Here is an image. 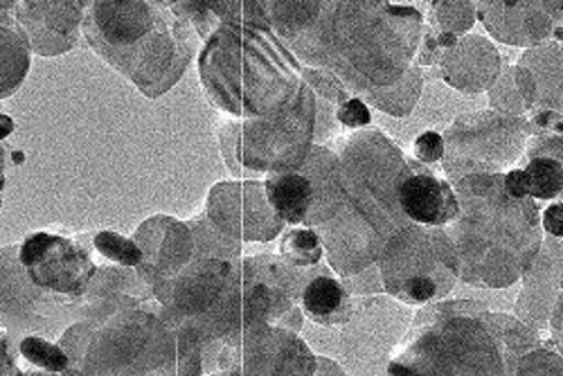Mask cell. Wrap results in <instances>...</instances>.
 Masks as SVG:
<instances>
[{"instance_id":"6da1fadb","label":"cell","mask_w":563,"mask_h":376,"mask_svg":"<svg viewBox=\"0 0 563 376\" xmlns=\"http://www.w3.org/2000/svg\"><path fill=\"white\" fill-rule=\"evenodd\" d=\"M302 66L332 73L352 96L397 84L417 59L424 16L395 0H262Z\"/></svg>"},{"instance_id":"7a4b0ae2","label":"cell","mask_w":563,"mask_h":376,"mask_svg":"<svg viewBox=\"0 0 563 376\" xmlns=\"http://www.w3.org/2000/svg\"><path fill=\"white\" fill-rule=\"evenodd\" d=\"M332 150L341 161V201L318 234L332 270L350 277L377 264L395 234L410 221L399 203V183L410 163L377 129L336 137Z\"/></svg>"},{"instance_id":"3957f363","label":"cell","mask_w":563,"mask_h":376,"mask_svg":"<svg viewBox=\"0 0 563 376\" xmlns=\"http://www.w3.org/2000/svg\"><path fill=\"white\" fill-rule=\"evenodd\" d=\"M453 187L460 212L444 228L457 251L460 279L483 289L516 285L545 240L537 199L514 195L505 174H468Z\"/></svg>"},{"instance_id":"277c9868","label":"cell","mask_w":563,"mask_h":376,"mask_svg":"<svg viewBox=\"0 0 563 376\" xmlns=\"http://www.w3.org/2000/svg\"><path fill=\"white\" fill-rule=\"evenodd\" d=\"M81 36L150 100L176 86L203 45L167 0H90Z\"/></svg>"},{"instance_id":"5b68a950","label":"cell","mask_w":563,"mask_h":376,"mask_svg":"<svg viewBox=\"0 0 563 376\" xmlns=\"http://www.w3.org/2000/svg\"><path fill=\"white\" fill-rule=\"evenodd\" d=\"M199 79L210 102L230 118H262L287 107L302 86L300 59L268 19L223 23L199 53Z\"/></svg>"},{"instance_id":"8992f818","label":"cell","mask_w":563,"mask_h":376,"mask_svg":"<svg viewBox=\"0 0 563 376\" xmlns=\"http://www.w3.org/2000/svg\"><path fill=\"white\" fill-rule=\"evenodd\" d=\"M154 296L178 336V361H195L208 374H240L244 343L240 259L195 257L154 289Z\"/></svg>"},{"instance_id":"52a82bcc","label":"cell","mask_w":563,"mask_h":376,"mask_svg":"<svg viewBox=\"0 0 563 376\" xmlns=\"http://www.w3.org/2000/svg\"><path fill=\"white\" fill-rule=\"evenodd\" d=\"M388 374H509L498 311L476 300L421 307L393 352Z\"/></svg>"},{"instance_id":"ba28073f","label":"cell","mask_w":563,"mask_h":376,"mask_svg":"<svg viewBox=\"0 0 563 376\" xmlns=\"http://www.w3.org/2000/svg\"><path fill=\"white\" fill-rule=\"evenodd\" d=\"M150 300L124 307L100 324H88L86 345L73 374H178V336L163 305Z\"/></svg>"},{"instance_id":"9c48e42d","label":"cell","mask_w":563,"mask_h":376,"mask_svg":"<svg viewBox=\"0 0 563 376\" xmlns=\"http://www.w3.org/2000/svg\"><path fill=\"white\" fill-rule=\"evenodd\" d=\"M318 96L305 84L287 104L262 118H230L219 124L221 156L228 167L242 176H268L273 172L298 169L316 145Z\"/></svg>"},{"instance_id":"30bf717a","label":"cell","mask_w":563,"mask_h":376,"mask_svg":"<svg viewBox=\"0 0 563 376\" xmlns=\"http://www.w3.org/2000/svg\"><path fill=\"white\" fill-rule=\"evenodd\" d=\"M388 296L408 307L444 300L460 279V259L444 225L408 221L377 262Z\"/></svg>"},{"instance_id":"8fae6325","label":"cell","mask_w":563,"mask_h":376,"mask_svg":"<svg viewBox=\"0 0 563 376\" xmlns=\"http://www.w3.org/2000/svg\"><path fill=\"white\" fill-rule=\"evenodd\" d=\"M530 120L503 111L466 113L444 131L442 167L451 183L468 174H505L526 158Z\"/></svg>"},{"instance_id":"7c38bea8","label":"cell","mask_w":563,"mask_h":376,"mask_svg":"<svg viewBox=\"0 0 563 376\" xmlns=\"http://www.w3.org/2000/svg\"><path fill=\"white\" fill-rule=\"evenodd\" d=\"M16 251L34 287L84 307L92 281L100 273L98 262L90 255L92 248L86 246L84 240L41 230L25 237Z\"/></svg>"},{"instance_id":"4fadbf2b","label":"cell","mask_w":563,"mask_h":376,"mask_svg":"<svg viewBox=\"0 0 563 376\" xmlns=\"http://www.w3.org/2000/svg\"><path fill=\"white\" fill-rule=\"evenodd\" d=\"M309 270L311 266H294L279 253L244 257V332L266 324L289 327L298 332L305 313L300 294Z\"/></svg>"},{"instance_id":"5bb4252c","label":"cell","mask_w":563,"mask_h":376,"mask_svg":"<svg viewBox=\"0 0 563 376\" xmlns=\"http://www.w3.org/2000/svg\"><path fill=\"white\" fill-rule=\"evenodd\" d=\"M84 307L57 296H51L32 285L25 275L16 246L3 248V327L8 332L25 334H59L79 320Z\"/></svg>"},{"instance_id":"9a60e30c","label":"cell","mask_w":563,"mask_h":376,"mask_svg":"<svg viewBox=\"0 0 563 376\" xmlns=\"http://www.w3.org/2000/svg\"><path fill=\"white\" fill-rule=\"evenodd\" d=\"M483 27L500 43L532 48L563 41V0H474Z\"/></svg>"},{"instance_id":"2e32d148","label":"cell","mask_w":563,"mask_h":376,"mask_svg":"<svg viewBox=\"0 0 563 376\" xmlns=\"http://www.w3.org/2000/svg\"><path fill=\"white\" fill-rule=\"evenodd\" d=\"M90 0H21L14 16L25 27L34 55L59 57L79 43Z\"/></svg>"},{"instance_id":"e0dca14e","label":"cell","mask_w":563,"mask_h":376,"mask_svg":"<svg viewBox=\"0 0 563 376\" xmlns=\"http://www.w3.org/2000/svg\"><path fill=\"white\" fill-rule=\"evenodd\" d=\"M316 363L289 327L266 324L244 332L240 374H313Z\"/></svg>"},{"instance_id":"ac0fdd59","label":"cell","mask_w":563,"mask_h":376,"mask_svg":"<svg viewBox=\"0 0 563 376\" xmlns=\"http://www.w3.org/2000/svg\"><path fill=\"white\" fill-rule=\"evenodd\" d=\"M442 79L464 96H481L500 75V53L496 45L478 34L457 36L438 59Z\"/></svg>"},{"instance_id":"d6986e66","label":"cell","mask_w":563,"mask_h":376,"mask_svg":"<svg viewBox=\"0 0 563 376\" xmlns=\"http://www.w3.org/2000/svg\"><path fill=\"white\" fill-rule=\"evenodd\" d=\"M410 169L399 183L404 214L421 225H446L460 212V201L451 180L440 178L427 163L408 158Z\"/></svg>"},{"instance_id":"ffe728a7","label":"cell","mask_w":563,"mask_h":376,"mask_svg":"<svg viewBox=\"0 0 563 376\" xmlns=\"http://www.w3.org/2000/svg\"><path fill=\"white\" fill-rule=\"evenodd\" d=\"M563 291V240L548 237L523 275V291L516 300V316L534 329H548L552 307Z\"/></svg>"},{"instance_id":"44dd1931","label":"cell","mask_w":563,"mask_h":376,"mask_svg":"<svg viewBox=\"0 0 563 376\" xmlns=\"http://www.w3.org/2000/svg\"><path fill=\"white\" fill-rule=\"evenodd\" d=\"M514 70L530 111H563V41L526 48Z\"/></svg>"},{"instance_id":"7402d4cb","label":"cell","mask_w":563,"mask_h":376,"mask_svg":"<svg viewBox=\"0 0 563 376\" xmlns=\"http://www.w3.org/2000/svg\"><path fill=\"white\" fill-rule=\"evenodd\" d=\"M300 307L309 320H313L320 327H339L347 324L354 316V300L352 291L341 281L339 277L332 275L330 268L324 266H311L302 294H300Z\"/></svg>"},{"instance_id":"603a6c76","label":"cell","mask_w":563,"mask_h":376,"mask_svg":"<svg viewBox=\"0 0 563 376\" xmlns=\"http://www.w3.org/2000/svg\"><path fill=\"white\" fill-rule=\"evenodd\" d=\"M167 5L197 30L203 43L223 23L240 19H268L262 0H167Z\"/></svg>"},{"instance_id":"cb8c5ba5","label":"cell","mask_w":563,"mask_h":376,"mask_svg":"<svg viewBox=\"0 0 563 376\" xmlns=\"http://www.w3.org/2000/svg\"><path fill=\"white\" fill-rule=\"evenodd\" d=\"M264 195L277 219L291 225H302L311 212L313 185L300 169L273 172L266 176Z\"/></svg>"},{"instance_id":"d4e9b609","label":"cell","mask_w":563,"mask_h":376,"mask_svg":"<svg viewBox=\"0 0 563 376\" xmlns=\"http://www.w3.org/2000/svg\"><path fill=\"white\" fill-rule=\"evenodd\" d=\"M32 41L14 14H3V75H0V96L12 98L30 73Z\"/></svg>"},{"instance_id":"484cf974","label":"cell","mask_w":563,"mask_h":376,"mask_svg":"<svg viewBox=\"0 0 563 376\" xmlns=\"http://www.w3.org/2000/svg\"><path fill=\"white\" fill-rule=\"evenodd\" d=\"M421 88H424V75H421V66L412 64L408 73L393 86L377 90V92H367V96H361L369 107L379 109L393 118H406L412 113Z\"/></svg>"},{"instance_id":"4316f807","label":"cell","mask_w":563,"mask_h":376,"mask_svg":"<svg viewBox=\"0 0 563 376\" xmlns=\"http://www.w3.org/2000/svg\"><path fill=\"white\" fill-rule=\"evenodd\" d=\"M19 354L25 363L32 365L27 374H73V361L68 352L62 345H55L53 341L43 339L38 334H25L19 341Z\"/></svg>"},{"instance_id":"83f0119b","label":"cell","mask_w":563,"mask_h":376,"mask_svg":"<svg viewBox=\"0 0 563 376\" xmlns=\"http://www.w3.org/2000/svg\"><path fill=\"white\" fill-rule=\"evenodd\" d=\"M279 255L285 257L289 264L309 268L318 266L324 255V244L316 228L311 225H291L285 234L279 237Z\"/></svg>"},{"instance_id":"f1b7e54d","label":"cell","mask_w":563,"mask_h":376,"mask_svg":"<svg viewBox=\"0 0 563 376\" xmlns=\"http://www.w3.org/2000/svg\"><path fill=\"white\" fill-rule=\"evenodd\" d=\"M526 185H528V195L532 199H543V201H554L561 197L563 190V169L556 158L537 154V156H526Z\"/></svg>"},{"instance_id":"f546056e","label":"cell","mask_w":563,"mask_h":376,"mask_svg":"<svg viewBox=\"0 0 563 376\" xmlns=\"http://www.w3.org/2000/svg\"><path fill=\"white\" fill-rule=\"evenodd\" d=\"M429 19L438 32L464 36L478 19L476 3L474 0H433Z\"/></svg>"},{"instance_id":"4dcf8cb0","label":"cell","mask_w":563,"mask_h":376,"mask_svg":"<svg viewBox=\"0 0 563 376\" xmlns=\"http://www.w3.org/2000/svg\"><path fill=\"white\" fill-rule=\"evenodd\" d=\"M92 251H98L104 259H109L111 264H120V266H140L145 259L143 248L140 244H135L133 240L122 237L118 232L111 230H100L92 234Z\"/></svg>"},{"instance_id":"1f68e13d","label":"cell","mask_w":563,"mask_h":376,"mask_svg":"<svg viewBox=\"0 0 563 376\" xmlns=\"http://www.w3.org/2000/svg\"><path fill=\"white\" fill-rule=\"evenodd\" d=\"M489 102L496 111H503L509 115H523L526 111H530L523 92L519 88V81H516L514 66L500 70L496 81L489 86Z\"/></svg>"},{"instance_id":"d6a6232c","label":"cell","mask_w":563,"mask_h":376,"mask_svg":"<svg viewBox=\"0 0 563 376\" xmlns=\"http://www.w3.org/2000/svg\"><path fill=\"white\" fill-rule=\"evenodd\" d=\"M302 77L316 90V96L330 100L334 104H341L343 100L352 98V92L332 73H324V70H318V68L302 66Z\"/></svg>"},{"instance_id":"836d02e7","label":"cell","mask_w":563,"mask_h":376,"mask_svg":"<svg viewBox=\"0 0 563 376\" xmlns=\"http://www.w3.org/2000/svg\"><path fill=\"white\" fill-rule=\"evenodd\" d=\"M514 374H563V356L541 345L519 361Z\"/></svg>"},{"instance_id":"e575fe53","label":"cell","mask_w":563,"mask_h":376,"mask_svg":"<svg viewBox=\"0 0 563 376\" xmlns=\"http://www.w3.org/2000/svg\"><path fill=\"white\" fill-rule=\"evenodd\" d=\"M336 118H339V124H343V126L350 129V131L367 129L369 122H372L367 102L361 100V98H347V100H343V102L339 104V109H336Z\"/></svg>"},{"instance_id":"d590c367","label":"cell","mask_w":563,"mask_h":376,"mask_svg":"<svg viewBox=\"0 0 563 376\" xmlns=\"http://www.w3.org/2000/svg\"><path fill=\"white\" fill-rule=\"evenodd\" d=\"M537 154H545V156H552L559 161L561 169H563V129H556V131H548V133H539L537 137L530 140L528 145V152L526 156H537ZM563 201V190H561V197Z\"/></svg>"},{"instance_id":"8d00e7d4","label":"cell","mask_w":563,"mask_h":376,"mask_svg":"<svg viewBox=\"0 0 563 376\" xmlns=\"http://www.w3.org/2000/svg\"><path fill=\"white\" fill-rule=\"evenodd\" d=\"M415 158L427 163V165H438L444 158V135L435 131H424L417 135L415 140Z\"/></svg>"},{"instance_id":"74e56055","label":"cell","mask_w":563,"mask_h":376,"mask_svg":"<svg viewBox=\"0 0 563 376\" xmlns=\"http://www.w3.org/2000/svg\"><path fill=\"white\" fill-rule=\"evenodd\" d=\"M339 118H336V109L334 102L324 100L318 96V113H316V145H322L327 137H332V133L336 131Z\"/></svg>"},{"instance_id":"f35d334b","label":"cell","mask_w":563,"mask_h":376,"mask_svg":"<svg viewBox=\"0 0 563 376\" xmlns=\"http://www.w3.org/2000/svg\"><path fill=\"white\" fill-rule=\"evenodd\" d=\"M541 221H543L545 234H550V237H556V240H563V201L550 203L541 212Z\"/></svg>"},{"instance_id":"ab89813d","label":"cell","mask_w":563,"mask_h":376,"mask_svg":"<svg viewBox=\"0 0 563 376\" xmlns=\"http://www.w3.org/2000/svg\"><path fill=\"white\" fill-rule=\"evenodd\" d=\"M548 329H550V341H552L554 350L563 356V291L559 294V298H556V302L552 307Z\"/></svg>"},{"instance_id":"60d3db41","label":"cell","mask_w":563,"mask_h":376,"mask_svg":"<svg viewBox=\"0 0 563 376\" xmlns=\"http://www.w3.org/2000/svg\"><path fill=\"white\" fill-rule=\"evenodd\" d=\"M19 5H21V0H3V14H14Z\"/></svg>"}]
</instances>
